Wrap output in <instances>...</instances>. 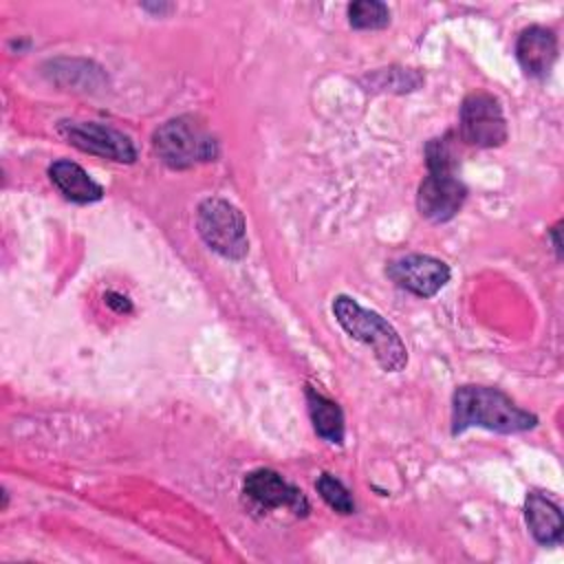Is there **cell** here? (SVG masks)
<instances>
[{
  "label": "cell",
  "instance_id": "1",
  "mask_svg": "<svg viewBox=\"0 0 564 564\" xmlns=\"http://www.w3.org/2000/svg\"><path fill=\"white\" fill-rule=\"evenodd\" d=\"M474 425L498 434H518L533 430L538 416L516 405L498 388L460 386L452 397V434H463Z\"/></svg>",
  "mask_w": 564,
  "mask_h": 564
},
{
  "label": "cell",
  "instance_id": "2",
  "mask_svg": "<svg viewBox=\"0 0 564 564\" xmlns=\"http://www.w3.org/2000/svg\"><path fill=\"white\" fill-rule=\"evenodd\" d=\"M427 176L419 185L416 207L423 218L432 223L452 220L467 196V187L454 172V150L449 143V134L443 139H432L425 145Z\"/></svg>",
  "mask_w": 564,
  "mask_h": 564
},
{
  "label": "cell",
  "instance_id": "3",
  "mask_svg": "<svg viewBox=\"0 0 564 564\" xmlns=\"http://www.w3.org/2000/svg\"><path fill=\"white\" fill-rule=\"evenodd\" d=\"M333 313L339 326L357 341L372 348L375 359L386 372H399L408 364V350L399 333L379 313L364 308L348 295L333 300Z\"/></svg>",
  "mask_w": 564,
  "mask_h": 564
},
{
  "label": "cell",
  "instance_id": "4",
  "mask_svg": "<svg viewBox=\"0 0 564 564\" xmlns=\"http://www.w3.org/2000/svg\"><path fill=\"white\" fill-rule=\"evenodd\" d=\"M152 148L172 170H185L218 156V141L189 115L161 123L152 134Z\"/></svg>",
  "mask_w": 564,
  "mask_h": 564
},
{
  "label": "cell",
  "instance_id": "5",
  "mask_svg": "<svg viewBox=\"0 0 564 564\" xmlns=\"http://www.w3.org/2000/svg\"><path fill=\"white\" fill-rule=\"evenodd\" d=\"M196 227L209 249L229 260H240L249 251L245 216L225 198H205L196 212Z\"/></svg>",
  "mask_w": 564,
  "mask_h": 564
},
{
  "label": "cell",
  "instance_id": "6",
  "mask_svg": "<svg viewBox=\"0 0 564 564\" xmlns=\"http://www.w3.org/2000/svg\"><path fill=\"white\" fill-rule=\"evenodd\" d=\"M460 137L478 148H498L507 141V121L500 101L489 93H469L460 104Z\"/></svg>",
  "mask_w": 564,
  "mask_h": 564
},
{
  "label": "cell",
  "instance_id": "7",
  "mask_svg": "<svg viewBox=\"0 0 564 564\" xmlns=\"http://www.w3.org/2000/svg\"><path fill=\"white\" fill-rule=\"evenodd\" d=\"M57 130L70 145L82 152L117 163H134L137 159L132 139L112 126L97 121H62Z\"/></svg>",
  "mask_w": 564,
  "mask_h": 564
},
{
  "label": "cell",
  "instance_id": "8",
  "mask_svg": "<svg viewBox=\"0 0 564 564\" xmlns=\"http://www.w3.org/2000/svg\"><path fill=\"white\" fill-rule=\"evenodd\" d=\"M386 275L416 297H432L447 284L449 267L434 256L410 253L390 262Z\"/></svg>",
  "mask_w": 564,
  "mask_h": 564
},
{
  "label": "cell",
  "instance_id": "9",
  "mask_svg": "<svg viewBox=\"0 0 564 564\" xmlns=\"http://www.w3.org/2000/svg\"><path fill=\"white\" fill-rule=\"evenodd\" d=\"M242 491L262 509H291L297 516H304L308 511V500L304 494L286 482L278 471L260 467L245 476Z\"/></svg>",
  "mask_w": 564,
  "mask_h": 564
},
{
  "label": "cell",
  "instance_id": "10",
  "mask_svg": "<svg viewBox=\"0 0 564 564\" xmlns=\"http://www.w3.org/2000/svg\"><path fill=\"white\" fill-rule=\"evenodd\" d=\"M516 57L531 77H546L557 59V37L546 26H529L516 42Z\"/></svg>",
  "mask_w": 564,
  "mask_h": 564
},
{
  "label": "cell",
  "instance_id": "11",
  "mask_svg": "<svg viewBox=\"0 0 564 564\" xmlns=\"http://www.w3.org/2000/svg\"><path fill=\"white\" fill-rule=\"evenodd\" d=\"M524 520H527V527H529L535 542H540L544 546L562 542V531H564L562 511L546 496H542L538 491L527 496Z\"/></svg>",
  "mask_w": 564,
  "mask_h": 564
},
{
  "label": "cell",
  "instance_id": "12",
  "mask_svg": "<svg viewBox=\"0 0 564 564\" xmlns=\"http://www.w3.org/2000/svg\"><path fill=\"white\" fill-rule=\"evenodd\" d=\"M48 176H51V183L59 189V194H64V198L73 203H82V205L95 203V200H101L104 196V187L95 183L82 165L68 159L55 161L48 167Z\"/></svg>",
  "mask_w": 564,
  "mask_h": 564
},
{
  "label": "cell",
  "instance_id": "13",
  "mask_svg": "<svg viewBox=\"0 0 564 564\" xmlns=\"http://www.w3.org/2000/svg\"><path fill=\"white\" fill-rule=\"evenodd\" d=\"M306 403H308V414L313 421V427L317 432V436H322L328 443H337L341 445L344 441V412L341 408L324 397L322 392L306 388Z\"/></svg>",
  "mask_w": 564,
  "mask_h": 564
},
{
  "label": "cell",
  "instance_id": "14",
  "mask_svg": "<svg viewBox=\"0 0 564 564\" xmlns=\"http://www.w3.org/2000/svg\"><path fill=\"white\" fill-rule=\"evenodd\" d=\"M348 22L352 29H383L390 24V9L379 0H357L348 4Z\"/></svg>",
  "mask_w": 564,
  "mask_h": 564
},
{
  "label": "cell",
  "instance_id": "15",
  "mask_svg": "<svg viewBox=\"0 0 564 564\" xmlns=\"http://www.w3.org/2000/svg\"><path fill=\"white\" fill-rule=\"evenodd\" d=\"M322 500L335 509L337 513H352L355 511V500L350 496V491L344 487V482L330 474H322L315 482Z\"/></svg>",
  "mask_w": 564,
  "mask_h": 564
},
{
  "label": "cell",
  "instance_id": "16",
  "mask_svg": "<svg viewBox=\"0 0 564 564\" xmlns=\"http://www.w3.org/2000/svg\"><path fill=\"white\" fill-rule=\"evenodd\" d=\"M106 297H108V300H106L108 304H115L110 297H115V300H121V295H117V293H108ZM117 308H119V311H130L132 306H130V302H119V306H117Z\"/></svg>",
  "mask_w": 564,
  "mask_h": 564
},
{
  "label": "cell",
  "instance_id": "17",
  "mask_svg": "<svg viewBox=\"0 0 564 564\" xmlns=\"http://www.w3.org/2000/svg\"><path fill=\"white\" fill-rule=\"evenodd\" d=\"M551 236H553V245H555V251H557V256H562V242H560V225H555V227H553Z\"/></svg>",
  "mask_w": 564,
  "mask_h": 564
}]
</instances>
